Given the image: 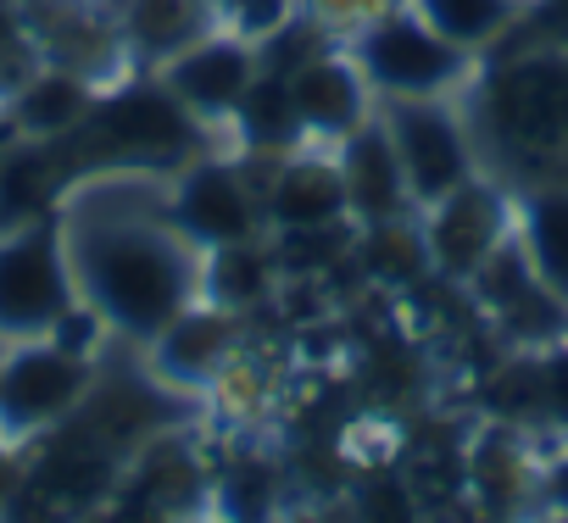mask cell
I'll return each instance as SVG.
<instances>
[{
  "label": "cell",
  "mask_w": 568,
  "mask_h": 523,
  "mask_svg": "<svg viewBox=\"0 0 568 523\" xmlns=\"http://www.w3.org/2000/svg\"><path fill=\"white\" fill-rule=\"evenodd\" d=\"M229 134H234L240 156H245V162H256V167L284 162L291 151H302V145H307L284 73H267V68H262V73L251 79L245 101H240V106H234V117H229Z\"/></svg>",
  "instance_id": "e0dca14e"
},
{
  "label": "cell",
  "mask_w": 568,
  "mask_h": 523,
  "mask_svg": "<svg viewBox=\"0 0 568 523\" xmlns=\"http://www.w3.org/2000/svg\"><path fill=\"white\" fill-rule=\"evenodd\" d=\"M407 12H418L440 40H452L457 51H468V57H490L501 40H507V29L518 23V12H524V0H402Z\"/></svg>",
  "instance_id": "ffe728a7"
},
{
  "label": "cell",
  "mask_w": 568,
  "mask_h": 523,
  "mask_svg": "<svg viewBox=\"0 0 568 523\" xmlns=\"http://www.w3.org/2000/svg\"><path fill=\"white\" fill-rule=\"evenodd\" d=\"M357 268H363L368 279H379V285L435 279L418 217H396V223H379V228H357Z\"/></svg>",
  "instance_id": "7402d4cb"
},
{
  "label": "cell",
  "mask_w": 568,
  "mask_h": 523,
  "mask_svg": "<svg viewBox=\"0 0 568 523\" xmlns=\"http://www.w3.org/2000/svg\"><path fill=\"white\" fill-rule=\"evenodd\" d=\"M101 145V167H145V173H179L206 145V129L173 101V90L145 68L140 79H123L118 90H101L95 117L79 129ZM95 173V167H90Z\"/></svg>",
  "instance_id": "277c9868"
},
{
  "label": "cell",
  "mask_w": 568,
  "mask_h": 523,
  "mask_svg": "<svg viewBox=\"0 0 568 523\" xmlns=\"http://www.w3.org/2000/svg\"><path fill=\"white\" fill-rule=\"evenodd\" d=\"M278 279H284V268H278V250H273L267 234H262V239H240V245L201 250V301H212V307H223V312L251 318V312L273 296Z\"/></svg>",
  "instance_id": "d6986e66"
},
{
  "label": "cell",
  "mask_w": 568,
  "mask_h": 523,
  "mask_svg": "<svg viewBox=\"0 0 568 523\" xmlns=\"http://www.w3.org/2000/svg\"><path fill=\"white\" fill-rule=\"evenodd\" d=\"M513 234L535 279L568 307V178H546L513 195Z\"/></svg>",
  "instance_id": "2e32d148"
},
{
  "label": "cell",
  "mask_w": 568,
  "mask_h": 523,
  "mask_svg": "<svg viewBox=\"0 0 568 523\" xmlns=\"http://www.w3.org/2000/svg\"><path fill=\"white\" fill-rule=\"evenodd\" d=\"M223 18L212 0H123V51L140 57L145 68H162L168 57H179L184 45H195L201 34H212Z\"/></svg>",
  "instance_id": "ac0fdd59"
},
{
  "label": "cell",
  "mask_w": 568,
  "mask_h": 523,
  "mask_svg": "<svg viewBox=\"0 0 568 523\" xmlns=\"http://www.w3.org/2000/svg\"><path fill=\"white\" fill-rule=\"evenodd\" d=\"M168 90H173V101L212 134V129H229V117H234V106L245 101V90H251V79L262 73V62H256V45L245 40V34H234V29H212V34H201L195 45H184L179 57H168L162 68H151Z\"/></svg>",
  "instance_id": "30bf717a"
},
{
  "label": "cell",
  "mask_w": 568,
  "mask_h": 523,
  "mask_svg": "<svg viewBox=\"0 0 568 523\" xmlns=\"http://www.w3.org/2000/svg\"><path fill=\"white\" fill-rule=\"evenodd\" d=\"M95 368L101 357L62 340L0 346V440L34 445L40 434L73 423L95 396Z\"/></svg>",
  "instance_id": "8992f818"
},
{
  "label": "cell",
  "mask_w": 568,
  "mask_h": 523,
  "mask_svg": "<svg viewBox=\"0 0 568 523\" xmlns=\"http://www.w3.org/2000/svg\"><path fill=\"white\" fill-rule=\"evenodd\" d=\"M240 335H245V318L240 312H223L212 301H190L151 346H140L151 357V373L168 384V390H217L240 362Z\"/></svg>",
  "instance_id": "8fae6325"
},
{
  "label": "cell",
  "mask_w": 568,
  "mask_h": 523,
  "mask_svg": "<svg viewBox=\"0 0 568 523\" xmlns=\"http://www.w3.org/2000/svg\"><path fill=\"white\" fill-rule=\"evenodd\" d=\"M256 167V162H251ZM262 173V217L267 234H302V228H335L352 223L346 206V178L329 145H302L284 162L256 167Z\"/></svg>",
  "instance_id": "7c38bea8"
},
{
  "label": "cell",
  "mask_w": 568,
  "mask_h": 523,
  "mask_svg": "<svg viewBox=\"0 0 568 523\" xmlns=\"http://www.w3.org/2000/svg\"><path fill=\"white\" fill-rule=\"evenodd\" d=\"M296 12H302V0H217L223 29L245 34L251 45H256L262 34H273L284 18H296Z\"/></svg>",
  "instance_id": "cb8c5ba5"
},
{
  "label": "cell",
  "mask_w": 568,
  "mask_h": 523,
  "mask_svg": "<svg viewBox=\"0 0 568 523\" xmlns=\"http://www.w3.org/2000/svg\"><path fill=\"white\" fill-rule=\"evenodd\" d=\"M284 84H291V101H296V117H302L307 145H329L335 151L346 134H357L379 112V95L368 90V79L357 73V62L346 57V45L302 62Z\"/></svg>",
  "instance_id": "4fadbf2b"
},
{
  "label": "cell",
  "mask_w": 568,
  "mask_h": 523,
  "mask_svg": "<svg viewBox=\"0 0 568 523\" xmlns=\"http://www.w3.org/2000/svg\"><path fill=\"white\" fill-rule=\"evenodd\" d=\"M396 0H302V12L307 18H318L335 40H346V34H357L363 23H374L379 12H390Z\"/></svg>",
  "instance_id": "484cf974"
},
{
  "label": "cell",
  "mask_w": 568,
  "mask_h": 523,
  "mask_svg": "<svg viewBox=\"0 0 568 523\" xmlns=\"http://www.w3.org/2000/svg\"><path fill=\"white\" fill-rule=\"evenodd\" d=\"M468 473H474V490L485 495V506H496V512H513L518 501L540 495V462L513 434H485L468 457Z\"/></svg>",
  "instance_id": "44dd1931"
},
{
  "label": "cell",
  "mask_w": 568,
  "mask_h": 523,
  "mask_svg": "<svg viewBox=\"0 0 568 523\" xmlns=\"http://www.w3.org/2000/svg\"><path fill=\"white\" fill-rule=\"evenodd\" d=\"M79 301L134 346H151L201 301V250L168 217V173L95 167L57 201Z\"/></svg>",
  "instance_id": "6da1fadb"
},
{
  "label": "cell",
  "mask_w": 568,
  "mask_h": 523,
  "mask_svg": "<svg viewBox=\"0 0 568 523\" xmlns=\"http://www.w3.org/2000/svg\"><path fill=\"white\" fill-rule=\"evenodd\" d=\"M496 51H568V0H524Z\"/></svg>",
  "instance_id": "603a6c76"
},
{
  "label": "cell",
  "mask_w": 568,
  "mask_h": 523,
  "mask_svg": "<svg viewBox=\"0 0 568 523\" xmlns=\"http://www.w3.org/2000/svg\"><path fill=\"white\" fill-rule=\"evenodd\" d=\"M95 101H101V84L90 73H79L68 62H51V68H34L23 84H12L7 101H0V112H7L18 140L57 145V140H73L95 117Z\"/></svg>",
  "instance_id": "9a60e30c"
},
{
  "label": "cell",
  "mask_w": 568,
  "mask_h": 523,
  "mask_svg": "<svg viewBox=\"0 0 568 523\" xmlns=\"http://www.w3.org/2000/svg\"><path fill=\"white\" fill-rule=\"evenodd\" d=\"M23 484H29V445L0 440V523L12 517V506H18Z\"/></svg>",
  "instance_id": "4316f807"
},
{
  "label": "cell",
  "mask_w": 568,
  "mask_h": 523,
  "mask_svg": "<svg viewBox=\"0 0 568 523\" xmlns=\"http://www.w3.org/2000/svg\"><path fill=\"white\" fill-rule=\"evenodd\" d=\"M551 523H568V512H557V517H551Z\"/></svg>",
  "instance_id": "4dcf8cb0"
},
{
  "label": "cell",
  "mask_w": 568,
  "mask_h": 523,
  "mask_svg": "<svg viewBox=\"0 0 568 523\" xmlns=\"http://www.w3.org/2000/svg\"><path fill=\"white\" fill-rule=\"evenodd\" d=\"M168 217H173V228H179L195 250L262 239V234H267V217H262V173H256L245 156L201 151L195 162H184L179 173H168Z\"/></svg>",
  "instance_id": "ba28073f"
},
{
  "label": "cell",
  "mask_w": 568,
  "mask_h": 523,
  "mask_svg": "<svg viewBox=\"0 0 568 523\" xmlns=\"http://www.w3.org/2000/svg\"><path fill=\"white\" fill-rule=\"evenodd\" d=\"M335 162H341V178H346V206H352V223L357 228H379V223H396V217H418L413 195H407V178H402V156L379 123V112L346 134L335 145Z\"/></svg>",
  "instance_id": "5bb4252c"
},
{
  "label": "cell",
  "mask_w": 568,
  "mask_h": 523,
  "mask_svg": "<svg viewBox=\"0 0 568 523\" xmlns=\"http://www.w3.org/2000/svg\"><path fill=\"white\" fill-rule=\"evenodd\" d=\"M418 228H424V245H429L435 279L468 285L490 262V250L513 234V189L496 173H474L468 184H457L452 195L424 206Z\"/></svg>",
  "instance_id": "9c48e42d"
},
{
  "label": "cell",
  "mask_w": 568,
  "mask_h": 523,
  "mask_svg": "<svg viewBox=\"0 0 568 523\" xmlns=\"http://www.w3.org/2000/svg\"><path fill=\"white\" fill-rule=\"evenodd\" d=\"M73 307L79 285L57 212L0 223V346L51 340Z\"/></svg>",
  "instance_id": "3957f363"
},
{
  "label": "cell",
  "mask_w": 568,
  "mask_h": 523,
  "mask_svg": "<svg viewBox=\"0 0 568 523\" xmlns=\"http://www.w3.org/2000/svg\"><path fill=\"white\" fill-rule=\"evenodd\" d=\"M540 501H546L551 512H568V457H551V462L540 468Z\"/></svg>",
  "instance_id": "83f0119b"
},
{
  "label": "cell",
  "mask_w": 568,
  "mask_h": 523,
  "mask_svg": "<svg viewBox=\"0 0 568 523\" xmlns=\"http://www.w3.org/2000/svg\"><path fill=\"white\" fill-rule=\"evenodd\" d=\"M379 123L402 156V178L413 206H435L474 173H485L463 95H429V101H379Z\"/></svg>",
  "instance_id": "52a82bcc"
},
{
  "label": "cell",
  "mask_w": 568,
  "mask_h": 523,
  "mask_svg": "<svg viewBox=\"0 0 568 523\" xmlns=\"http://www.w3.org/2000/svg\"><path fill=\"white\" fill-rule=\"evenodd\" d=\"M463 112L485 173L501 184L568 178V51H490L479 57Z\"/></svg>",
  "instance_id": "7a4b0ae2"
},
{
  "label": "cell",
  "mask_w": 568,
  "mask_h": 523,
  "mask_svg": "<svg viewBox=\"0 0 568 523\" xmlns=\"http://www.w3.org/2000/svg\"><path fill=\"white\" fill-rule=\"evenodd\" d=\"M134 523H184V517H173V512H151V506H140V512H134Z\"/></svg>",
  "instance_id": "f546056e"
},
{
  "label": "cell",
  "mask_w": 568,
  "mask_h": 523,
  "mask_svg": "<svg viewBox=\"0 0 568 523\" xmlns=\"http://www.w3.org/2000/svg\"><path fill=\"white\" fill-rule=\"evenodd\" d=\"M346 57L357 62V73L368 79V90L379 101H429V95H463L479 57L457 51L452 40H440L418 12H407L402 0L390 12H379L374 23H363L357 34L341 40Z\"/></svg>",
  "instance_id": "5b68a950"
},
{
  "label": "cell",
  "mask_w": 568,
  "mask_h": 523,
  "mask_svg": "<svg viewBox=\"0 0 568 523\" xmlns=\"http://www.w3.org/2000/svg\"><path fill=\"white\" fill-rule=\"evenodd\" d=\"M12 145H18V134H12V123H7V112H0V167H7V156H12Z\"/></svg>",
  "instance_id": "f1b7e54d"
},
{
  "label": "cell",
  "mask_w": 568,
  "mask_h": 523,
  "mask_svg": "<svg viewBox=\"0 0 568 523\" xmlns=\"http://www.w3.org/2000/svg\"><path fill=\"white\" fill-rule=\"evenodd\" d=\"M535 379H540V418L568 429V340L535 351Z\"/></svg>",
  "instance_id": "d4e9b609"
}]
</instances>
